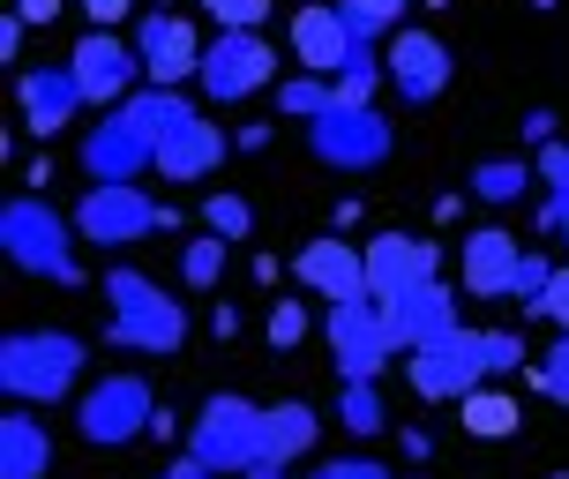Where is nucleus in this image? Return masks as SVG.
<instances>
[{"mask_svg": "<svg viewBox=\"0 0 569 479\" xmlns=\"http://www.w3.org/2000/svg\"><path fill=\"white\" fill-rule=\"evenodd\" d=\"M76 218H60L46 196H16L0 210V248L23 278H46V285H83V255H76Z\"/></svg>", "mask_w": 569, "mask_h": 479, "instance_id": "obj_1", "label": "nucleus"}, {"mask_svg": "<svg viewBox=\"0 0 569 479\" xmlns=\"http://www.w3.org/2000/svg\"><path fill=\"white\" fill-rule=\"evenodd\" d=\"M106 300H113V322H106V345L120 352H180L188 345V308L172 300L158 278H142V270H106Z\"/></svg>", "mask_w": 569, "mask_h": 479, "instance_id": "obj_2", "label": "nucleus"}, {"mask_svg": "<svg viewBox=\"0 0 569 479\" xmlns=\"http://www.w3.org/2000/svg\"><path fill=\"white\" fill-rule=\"evenodd\" d=\"M90 345L68 330H8L0 338V390L16 405H60V397L83 382Z\"/></svg>", "mask_w": 569, "mask_h": 479, "instance_id": "obj_3", "label": "nucleus"}, {"mask_svg": "<svg viewBox=\"0 0 569 479\" xmlns=\"http://www.w3.org/2000/svg\"><path fill=\"white\" fill-rule=\"evenodd\" d=\"M262 405H248V397H202V412L188 420V457H202L210 472H256L262 465Z\"/></svg>", "mask_w": 569, "mask_h": 479, "instance_id": "obj_4", "label": "nucleus"}, {"mask_svg": "<svg viewBox=\"0 0 569 479\" xmlns=\"http://www.w3.org/2000/svg\"><path fill=\"white\" fill-rule=\"evenodd\" d=\"M68 218H76V232L90 248H136L150 232H166V202H150L136 180H90Z\"/></svg>", "mask_w": 569, "mask_h": 479, "instance_id": "obj_5", "label": "nucleus"}, {"mask_svg": "<svg viewBox=\"0 0 569 479\" xmlns=\"http://www.w3.org/2000/svg\"><path fill=\"white\" fill-rule=\"evenodd\" d=\"M196 83H202L210 106H240V98H256V90H278V46H270L262 30H218Z\"/></svg>", "mask_w": 569, "mask_h": 479, "instance_id": "obj_6", "label": "nucleus"}, {"mask_svg": "<svg viewBox=\"0 0 569 479\" xmlns=\"http://www.w3.org/2000/svg\"><path fill=\"white\" fill-rule=\"evenodd\" d=\"M405 375H412V390L427 405H465V397L487 382V345L480 330H442V338H427L420 352H405Z\"/></svg>", "mask_w": 569, "mask_h": 479, "instance_id": "obj_7", "label": "nucleus"}, {"mask_svg": "<svg viewBox=\"0 0 569 479\" xmlns=\"http://www.w3.org/2000/svg\"><path fill=\"white\" fill-rule=\"evenodd\" d=\"M150 420H158V397H150L142 375H106L76 405V435H83L90 450H120V442L150 435Z\"/></svg>", "mask_w": 569, "mask_h": 479, "instance_id": "obj_8", "label": "nucleus"}, {"mask_svg": "<svg viewBox=\"0 0 569 479\" xmlns=\"http://www.w3.org/2000/svg\"><path fill=\"white\" fill-rule=\"evenodd\" d=\"M308 150L330 172H375L398 150V128L375 113V106H330L322 120H308Z\"/></svg>", "mask_w": 569, "mask_h": 479, "instance_id": "obj_9", "label": "nucleus"}, {"mask_svg": "<svg viewBox=\"0 0 569 479\" xmlns=\"http://www.w3.org/2000/svg\"><path fill=\"white\" fill-rule=\"evenodd\" d=\"M322 338H330V352H338V382H375L382 367H390V322H382V300H330V315H322Z\"/></svg>", "mask_w": 569, "mask_h": 479, "instance_id": "obj_10", "label": "nucleus"}, {"mask_svg": "<svg viewBox=\"0 0 569 479\" xmlns=\"http://www.w3.org/2000/svg\"><path fill=\"white\" fill-rule=\"evenodd\" d=\"M382 68H390V90H398L405 106H435V98L450 90V76H457V53L435 38V30L405 23L398 38L382 46Z\"/></svg>", "mask_w": 569, "mask_h": 479, "instance_id": "obj_11", "label": "nucleus"}, {"mask_svg": "<svg viewBox=\"0 0 569 479\" xmlns=\"http://www.w3.org/2000/svg\"><path fill=\"white\" fill-rule=\"evenodd\" d=\"M68 68H76V83H83L90 106H128L136 83H142L136 38H113V30H83V38H76V53H68Z\"/></svg>", "mask_w": 569, "mask_h": 479, "instance_id": "obj_12", "label": "nucleus"}, {"mask_svg": "<svg viewBox=\"0 0 569 479\" xmlns=\"http://www.w3.org/2000/svg\"><path fill=\"white\" fill-rule=\"evenodd\" d=\"M136 53H142V76L158 90H180L188 76H202V30L188 23V16H172V8H150L136 23Z\"/></svg>", "mask_w": 569, "mask_h": 479, "instance_id": "obj_13", "label": "nucleus"}, {"mask_svg": "<svg viewBox=\"0 0 569 479\" xmlns=\"http://www.w3.org/2000/svg\"><path fill=\"white\" fill-rule=\"evenodd\" d=\"M442 278V248L420 240V232H375L368 240V292L375 300H398L412 285H435Z\"/></svg>", "mask_w": 569, "mask_h": 479, "instance_id": "obj_14", "label": "nucleus"}, {"mask_svg": "<svg viewBox=\"0 0 569 479\" xmlns=\"http://www.w3.org/2000/svg\"><path fill=\"white\" fill-rule=\"evenodd\" d=\"M292 278L308 285V292H322V300H360L368 292V248H352L345 232H322V240H308V248L292 255Z\"/></svg>", "mask_w": 569, "mask_h": 479, "instance_id": "obj_15", "label": "nucleus"}, {"mask_svg": "<svg viewBox=\"0 0 569 479\" xmlns=\"http://www.w3.org/2000/svg\"><path fill=\"white\" fill-rule=\"evenodd\" d=\"M360 46H368V38L338 16V0H315V8H300V16H292V60H300L308 76H338Z\"/></svg>", "mask_w": 569, "mask_h": 479, "instance_id": "obj_16", "label": "nucleus"}, {"mask_svg": "<svg viewBox=\"0 0 569 479\" xmlns=\"http://www.w3.org/2000/svg\"><path fill=\"white\" fill-rule=\"evenodd\" d=\"M16 106H23L30 136H60V128L76 120V106H90V98H83V83H76V68L60 60V68H23V76H16Z\"/></svg>", "mask_w": 569, "mask_h": 479, "instance_id": "obj_17", "label": "nucleus"}, {"mask_svg": "<svg viewBox=\"0 0 569 479\" xmlns=\"http://www.w3.org/2000/svg\"><path fill=\"white\" fill-rule=\"evenodd\" d=\"M382 322H390V345H398V352H420L427 338L457 330V292L442 278L412 285V292H398V300H382Z\"/></svg>", "mask_w": 569, "mask_h": 479, "instance_id": "obj_18", "label": "nucleus"}, {"mask_svg": "<svg viewBox=\"0 0 569 479\" xmlns=\"http://www.w3.org/2000/svg\"><path fill=\"white\" fill-rule=\"evenodd\" d=\"M517 262H525V240H517L510 226L465 232V292H472V300H510Z\"/></svg>", "mask_w": 569, "mask_h": 479, "instance_id": "obj_19", "label": "nucleus"}, {"mask_svg": "<svg viewBox=\"0 0 569 479\" xmlns=\"http://www.w3.org/2000/svg\"><path fill=\"white\" fill-rule=\"evenodd\" d=\"M142 166H158V142L136 136L120 113H106V120L83 128V172L90 180H136Z\"/></svg>", "mask_w": 569, "mask_h": 479, "instance_id": "obj_20", "label": "nucleus"}, {"mask_svg": "<svg viewBox=\"0 0 569 479\" xmlns=\"http://www.w3.org/2000/svg\"><path fill=\"white\" fill-rule=\"evenodd\" d=\"M53 472V427L38 420V405H16L0 420V479H46Z\"/></svg>", "mask_w": 569, "mask_h": 479, "instance_id": "obj_21", "label": "nucleus"}, {"mask_svg": "<svg viewBox=\"0 0 569 479\" xmlns=\"http://www.w3.org/2000/svg\"><path fill=\"white\" fill-rule=\"evenodd\" d=\"M226 166V128L218 120H188L180 136L158 142V180H210V172Z\"/></svg>", "mask_w": 569, "mask_h": 479, "instance_id": "obj_22", "label": "nucleus"}, {"mask_svg": "<svg viewBox=\"0 0 569 479\" xmlns=\"http://www.w3.org/2000/svg\"><path fill=\"white\" fill-rule=\"evenodd\" d=\"M315 442H322V412L315 405H300V397L270 405V420H262V465H300Z\"/></svg>", "mask_w": 569, "mask_h": 479, "instance_id": "obj_23", "label": "nucleus"}, {"mask_svg": "<svg viewBox=\"0 0 569 479\" xmlns=\"http://www.w3.org/2000/svg\"><path fill=\"white\" fill-rule=\"evenodd\" d=\"M113 113L128 120V128H136V136L166 142V136H180V128H188V120H196V106H188V98H180V90H158V83H142L136 98H128V106H113Z\"/></svg>", "mask_w": 569, "mask_h": 479, "instance_id": "obj_24", "label": "nucleus"}, {"mask_svg": "<svg viewBox=\"0 0 569 479\" xmlns=\"http://www.w3.org/2000/svg\"><path fill=\"white\" fill-rule=\"evenodd\" d=\"M457 420H465L472 442H510L517 427H525V405H517L510 390H487V382H480V390L457 405Z\"/></svg>", "mask_w": 569, "mask_h": 479, "instance_id": "obj_25", "label": "nucleus"}, {"mask_svg": "<svg viewBox=\"0 0 569 479\" xmlns=\"http://www.w3.org/2000/svg\"><path fill=\"white\" fill-rule=\"evenodd\" d=\"M532 180H540V158H480L465 188L502 210V202H525V188H532Z\"/></svg>", "mask_w": 569, "mask_h": 479, "instance_id": "obj_26", "label": "nucleus"}, {"mask_svg": "<svg viewBox=\"0 0 569 479\" xmlns=\"http://www.w3.org/2000/svg\"><path fill=\"white\" fill-rule=\"evenodd\" d=\"M338 106V83L330 76H284L278 83V120H322Z\"/></svg>", "mask_w": 569, "mask_h": 479, "instance_id": "obj_27", "label": "nucleus"}, {"mask_svg": "<svg viewBox=\"0 0 569 479\" xmlns=\"http://www.w3.org/2000/svg\"><path fill=\"white\" fill-rule=\"evenodd\" d=\"M405 8H412V0H338V16L360 30L368 46H390V38H398V30H405Z\"/></svg>", "mask_w": 569, "mask_h": 479, "instance_id": "obj_28", "label": "nucleus"}, {"mask_svg": "<svg viewBox=\"0 0 569 479\" xmlns=\"http://www.w3.org/2000/svg\"><path fill=\"white\" fill-rule=\"evenodd\" d=\"M540 180H547L540 232H562L569 226V142H547V150H540Z\"/></svg>", "mask_w": 569, "mask_h": 479, "instance_id": "obj_29", "label": "nucleus"}, {"mask_svg": "<svg viewBox=\"0 0 569 479\" xmlns=\"http://www.w3.org/2000/svg\"><path fill=\"white\" fill-rule=\"evenodd\" d=\"M330 83H338V106H375V90L390 83V68H382V53H375V46H360V53L330 76Z\"/></svg>", "mask_w": 569, "mask_h": 479, "instance_id": "obj_30", "label": "nucleus"}, {"mask_svg": "<svg viewBox=\"0 0 569 479\" xmlns=\"http://www.w3.org/2000/svg\"><path fill=\"white\" fill-rule=\"evenodd\" d=\"M226 232H202V240H188V248H180V285H188V292H210V285L226 278Z\"/></svg>", "mask_w": 569, "mask_h": 479, "instance_id": "obj_31", "label": "nucleus"}, {"mask_svg": "<svg viewBox=\"0 0 569 479\" xmlns=\"http://www.w3.org/2000/svg\"><path fill=\"white\" fill-rule=\"evenodd\" d=\"M338 420H345V435H382V427H390L382 390H375V382H338Z\"/></svg>", "mask_w": 569, "mask_h": 479, "instance_id": "obj_32", "label": "nucleus"}, {"mask_svg": "<svg viewBox=\"0 0 569 479\" xmlns=\"http://www.w3.org/2000/svg\"><path fill=\"white\" fill-rule=\"evenodd\" d=\"M555 255H540V248H525V262H517V285H510V300L525 308V322H540V308H547V285H555Z\"/></svg>", "mask_w": 569, "mask_h": 479, "instance_id": "obj_33", "label": "nucleus"}, {"mask_svg": "<svg viewBox=\"0 0 569 479\" xmlns=\"http://www.w3.org/2000/svg\"><path fill=\"white\" fill-rule=\"evenodd\" d=\"M202 226H210V232H226V240H248V232H256V202H248V196H232V188H218V196L202 202Z\"/></svg>", "mask_w": 569, "mask_h": 479, "instance_id": "obj_34", "label": "nucleus"}, {"mask_svg": "<svg viewBox=\"0 0 569 479\" xmlns=\"http://www.w3.org/2000/svg\"><path fill=\"white\" fill-rule=\"evenodd\" d=\"M532 382H540L547 405H569V330H562L555 345H547L540 360H532Z\"/></svg>", "mask_w": 569, "mask_h": 479, "instance_id": "obj_35", "label": "nucleus"}, {"mask_svg": "<svg viewBox=\"0 0 569 479\" xmlns=\"http://www.w3.org/2000/svg\"><path fill=\"white\" fill-rule=\"evenodd\" d=\"M202 16L218 30H262L270 23V0H202Z\"/></svg>", "mask_w": 569, "mask_h": 479, "instance_id": "obj_36", "label": "nucleus"}, {"mask_svg": "<svg viewBox=\"0 0 569 479\" xmlns=\"http://www.w3.org/2000/svg\"><path fill=\"white\" fill-rule=\"evenodd\" d=\"M480 345H487V375H517V367L532 360L525 352V330H480Z\"/></svg>", "mask_w": 569, "mask_h": 479, "instance_id": "obj_37", "label": "nucleus"}, {"mask_svg": "<svg viewBox=\"0 0 569 479\" xmlns=\"http://www.w3.org/2000/svg\"><path fill=\"white\" fill-rule=\"evenodd\" d=\"M308 330H315V322H308V308H300V300H278V308H270V345H278V352H292Z\"/></svg>", "mask_w": 569, "mask_h": 479, "instance_id": "obj_38", "label": "nucleus"}, {"mask_svg": "<svg viewBox=\"0 0 569 479\" xmlns=\"http://www.w3.org/2000/svg\"><path fill=\"white\" fill-rule=\"evenodd\" d=\"M308 479H390V465H375V457H330V465H315Z\"/></svg>", "mask_w": 569, "mask_h": 479, "instance_id": "obj_39", "label": "nucleus"}, {"mask_svg": "<svg viewBox=\"0 0 569 479\" xmlns=\"http://www.w3.org/2000/svg\"><path fill=\"white\" fill-rule=\"evenodd\" d=\"M540 322H555V330H569V262L555 270V285H547V308H540Z\"/></svg>", "mask_w": 569, "mask_h": 479, "instance_id": "obj_40", "label": "nucleus"}, {"mask_svg": "<svg viewBox=\"0 0 569 479\" xmlns=\"http://www.w3.org/2000/svg\"><path fill=\"white\" fill-rule=\"evenodd\" d=\"M76 8H83V16H90V30H113L120 16L136 8V0H76Z\"/></svg>", "mask_w": 569, "mask_h": 479, "instance_id": "obj_41", "label": "nucleus"}, {"mask_svg": "<svg viewBox=\"0 0 569 479\" xmlns=\"http://www.w3.org/2000/svg\"><path fill=\"white\" fill-rule=\"evenodd\" d=\"M23 16H16V8H8V16H0V60H16V53H23Z\"/></svg>", "mask_w": 569, "mask_h": 479, "instance_id": "obj_42", "label": "nucleus"}, {"mask_svg": "<svg viewBox=\"0 0 569 479\" xmlns=\"http://www.w3.org/2000/svg\"><path fill=\"white\" fill-rule=\"evenodd\" d=\"M525 142L547 150V142H555V113H525Z\"/></svg>", "mask_w": 569, "mask_h": 479, "instance_id": "obj_43", "label": "nucleus"}, {"mask_svg": "<svg viewBox=\"0 0 569 479\" xmlns=\"http://www.w3.org/2000/svg\"><path fill=\"white\" fill-rule=\"evenodd\" d=\"M232 150H270V120H248V128L232 136Z\"/></svg>", "mask_w": 569, "mask_h": 479, "instance_id": "obj_44", "label": "nucleus"}, {"mask_svg": "<svg viewBox=\"0 0 569 479\" xmlns=\"http://www.w3.org/2000/svg\"><path fill=\"white\" fill-rule=\"evenodd\" d=\"M210 330H218V338H240V308L218 300V308H210Z\"/></svg>", "mask_w": 569, "mask_h": 479, "instance_id": "obj_45", "label": "nucleus"}, {"mask_svg": "<svg viewBox=\"0 0 569 479\" xmlns=\"http://www.w3.org/2000/svg\"><path fill=\"white\" fill-rule=\"evenodd\" d=\"M398 442H405V457H412V465H420V457H435V435H427V427H405Z\"/></svg>", "mask_w": 569, "mask_h": 479, "instance_id": "obj_46", "label": "nucleus"}, {"mask_svg": "<svg viewBox=\"0 0 569 479\" xmlns=\"http://www.w3.org/2000/svg\"><path fill=\"white\" fill-rule=\"evenodd\" d=\"M60 8H68V0H23V8H16V16H23V23H53Z\"/></svg>", "mask_w": 569, "mask_h": 479, "instance_id": "obj_47", "label": "nucleus"}, {"mask_svg": "<svg viewBox=\"0 0 569 479\" xmlns=\"http://www.w3.org/2000/svg\"><path fill=\"white\" fill-rule=\"evenodd\" d=\"M158 479H218V472H210L202 457H180V465H166V472H158Z\"/></svg>", "mask_w": 569, "mask_h": 479, "instance_id": "obj_48", "label": "nucleus"}, {"mask_svg": "<svg viewBox=\"0 0 569 479\" xmlns=\"http://www.w3.org/2000/svg\"><path fill=\"white\" fill-rule=\"evenodd\" d=\"M180 427H188V420H180V412H172V405H158V420H150V435H158V442H172V435H180Z\"/></svg>", "mask_w": 569, "mask_h": 479, "instance_id": "obj_49", "label": "nucleus"}, {"mask_svg": "<svg viewBox=\"0 0 569 479\" xmlns=\"http://www.w3.org/2000/svg\"><path fill=\"white\" fill-rule=\"evenodd\" d=\"M352 226H360V202L345 196V202H338V210H330V232H352Z\"/></svg>", "mask_w": 569, "mask_h": 479, "instance_id": "obj_50", "label": "nucleus"}, {"mask_svg": "<svg viewBox=\"0 0 569 479\" xmlns=\"http://www.w3.org/2000/svg\"><path fill=\"white\" fill-rule=\"evenodd\" d=\"M248 479H284V465H256V472H248Z\"/></svg>", "mask_w": 569, "mask_h": 479, "instance_id": "obj_51", "label": "nucleus"}, {"mask_svg": "<svg viewBox=\"0 0 569 479\" xmlns=\"http://www.w3.org/2000/svg\"><path fill=\"white\" fill-rule=\"evenodd\" d=\"M532 8H540V16H555V8H562V0H532Z\"/></svg>", "mask_w": 569, "mask_h": 479, "instance_id": "obj_52", "label": "nucleus"}, {"mask_svg": "<svg viewBox=\"0 0 569 479\" xmlns=\"http://www.w3.org/2000/svg\"><path fill=\"white\" fill-rule=\"evenodd\" d=\"M562 248H569V226H562Z\"/></svg>", "mask_w": 569, "mask_h": 479, "instance_id": "obj_53", "label": "nucleus"}, {"mask_svg": "<svg viewBox=\"0 0 569 479\" xmlns=\"http://www.w3.org/2000/svg\"><path fill=\"white\" fill-rule=\"evenodd\" d=\"M16 8H23V0H16Z\"/></svg>", "mask_w": 569, "mask_h": 479, "instance_id": "obj_54", "label": "nucleus"}]
</instances>
